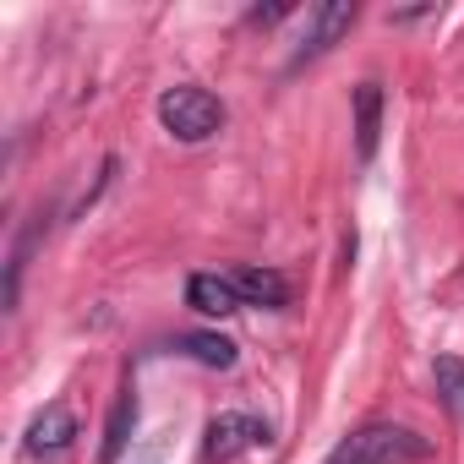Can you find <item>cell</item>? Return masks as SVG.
<instances>
[{
  "label": "cell",
  "mask_w": 464,
  "mask_h": 464,
  "mask_svg": "<svg viewBox=\"0 0 464 464\" xmlns=\"http://www.w3.org/2000/svg\"><path fill=\"white\" fill-rule=\"evenodd\" d=\"M420 459H431V442L420 431L393 426V420H372V426L339 437L323 464H420Z\"/></svg>",
  "instance_id": "1"
},
{
  "label": "cell",
  "mask_w": 464,
  "mask_h": 464,
  "mask_svg": "<svg viewBox=\"0 0 464 464\" xmlns=\"http://www.w3.org/2000/svg\"><path fill=\"white\" fill-rule=\"evenodd\" d=\"M159 121L175 142H208L224 126V104L208 88H169L159 99Z\"/></svg>",
  "instance_id": "2"
},
{
  "label": "cell",
  "mask_w": 464,
  "mask_h": 464,
  "mask_svg": "<svg viewBox=\"0 0 464 464\" xmlns=\"http://www.w3.org/2000/svg\"><path fill=\"white\" fill-rule=\"evenodd\" d=\"M350 28H355V6H350V0H323V6H312L306 12V34H301V50L290 55V72H301L306 61L328 55Z\"/></svg>",
  "instance_id": "3"
},
{
  "label": "cell",
  "mask_w": 464,
  "mask_h": 464,
  "mask_svg": "<svg viewBox=\"0 0 464 464\" xmlns=\"http://www.w3.org/2000/svg\"><path fill=\"white\" fill-rule=\"evenodd\" d=\"M274 431L257 420V415H241V410H224L208 420V459H236L246 448H268Z\"/></svg>",
  "instance_id": "4"
},
{
  "label": "cell",
  "mask_w": 464,
  "mask_h": 464,
  "mask_svg": "<svg viewBox=\"0 0 464 464\" xmlns=\"http://www.w3.org/2000/svg\"><path fill=\"white\" fill-rule=\"evenodd\" d=\"M72 442H77V415H72L66 404H44V410L34 415V426H28L23 453H28V459H66Z\"/></svg>",
  "instance_id": "5"
},
{
  "label": "cell",
  "mask_w": 464,
  "mask_h": 464,
  "mask_svg": "<svg viewBox=\"0 0 464 464\" xmlns=\"http://www.w3.org/2000/svg\"><path fill=\"white\" fill-rule=\"evenodd\" d=\"M186 306L202 312V317H229V312H241V290L229 274H191L186 279Z\"/></svg>",
  "instance_id": "6"
},
{
  "label": "cell",
  "mask_w": 464,
  "mask_h": 464,
  "mask_svg": "<svg viewBox=\"0 0 464 464\" xmlns=\"http://www.w3.org/2000/svg\"><path fill=\"white\" fill-rule=\"evenodd\" d=\"M229 279H236L241 301H252V306H268V312L290 306V279H285L279 268H257V263H246V268L229 274Z\"/></svg>",
  "instance_id": "7"
},
{
  "label": "cell",
  "mask_w": 464,
  "mask_h": 464,
  "mask_svg": "<svg viewBox=\"0 0 464 464\" xmlns=\"http://www.w3.org/2000/svg\"><path fill=\"white\" fill-rule=\"evenodd\" d=\"M377 137H382V88L361 82L355 88V159L361 164L377 159Z\"/></svg>",
  "instance_id": "8"
},
{
  "label": "cell",
  "mask_w": 464,
  "mask_h": 464,
  "mask_svg": "<svg viewBox=\"0 0 464 464\" xmlns=\"http://www.w3.org/2000/svg\"><path fill=\"white\" fill-rule=\"evenodd\" d=\"M180 355H191L197 366H213V372L236 366V344H229L224 334H180Z\"/></svg>",
  "instance_id": "9"
},
{
  "label": "cell",
  "mask_w": 464,
  "mask_h": 464,
  "mask_svg": "<svg viewBox=\"0 0 464 464\" xmlns=\"http://www.w3.org/2000/svg\"><path fill=\"white\" fill-rule=\"evenodd\" d=\"M131 426H137V393L126 388V393L115 399V410H110V426H104V448H99V459H104V464H115V459H121V448H126Z\"/></svg>",
  "instance_id": "10"
},
{
  "label": "cell",
  "mask_w": 464,
  "mask_h": 464,
  "mask_svg": "<svg viewBox=\"0 0 464 464\" xmlns=\"http://www.w3.org/2000/svg\"><path fill=\"white\" fill-rule=\"evenodd\" d=\"M431 377H437L442 404L464 420V361H459V355H437V361H431Z\"/></svg>",
  "instance_id": "11"
},
{
  "label": "cell",
  "mask_w": 464,
  "mask_h": 464,
  "mask_svg": "<svg viewBox=\"0 0 464 464\" xmlns=\"http://www.w3.org/2000/svg\"><path fill=\"white\" fill-rule=\"evenodd\" d=\"M279 17H290V6H257L252 12V23H279Z\"/></svg>",
  "instance_id": "12"
}]
</instances>
